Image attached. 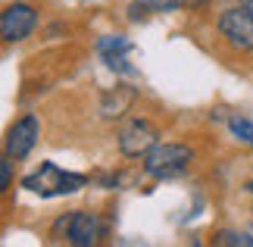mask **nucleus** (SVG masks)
<instances>
[{
    "label": "nucleus",
    "mask_w": 253,
    "mask_h": 247,
    "mask_svg": "<svg viewBox=\"0 0 253 247\" xmlns=\"http://www.w3.org/2000/svg\"><path fill=\"white\" fill-rule=\"evenodd\" d=\"M219 32L228 38L231 47L238 50H253V13L244 6H235V9H225L219 16Z\"/></svg>",
    "instance_id": "3"
},
{
    "label": "nucleus",
    "mask_w": 253,
    "mask_h": 247,
    "mask_svg": "<svg viewBox=\"0 0 253 247\" xmlns=\"http://www.w3.org/2000/svg\"><path fill=\"white\" fill-rule=\"evenodd\" d=\"M131 103H134V88H116V91H110L103 97L100 113L110 116V119H116V116H122Z\"/></svg>",
    "instance_id": "8"
},
{
    "label": "nucleus",
    "mask_w": 253,
    "mask_h": 247,
    "mask_svg": "<svg viewBox=\"0 0 253 247\" xmlns=\"http://www.w3.org/2000/svg\"><path fill=\"white\" fill-rule=\"evenodd\" d=\"M97 50L100 56H119V53H131V41L125 35H106L97 41Z\"/></svg>",
    "instance_id": "9"
},
{
    "label": "nucleus",
    "mask_w": 253,
    "mask_h": 247,
    "mask_svg": "<svg viewBox=\"0 0 253 247\" xmlns=\"http://www.w3.org/2000/svg\"><path fill=\"white\" fill-rule=\"evenodd\" d=\"M241 6H244V9H250V13H253V0H241Z\"/></svg>",
    "instance_id": "14"
},
{
    "label": "nucleus",
    "mask_w": 253,
    "mask_h": 247,
    "mask_svg": "<svg viewBox=\"0 0 253 247\" xmlns=\"http://www.w3.org/2000/svg\"><path fill=\"white\" fill-rule=\"evenodd\" d=\"M228 128H231V135H235V138L253 144V122H250V119H244V116H231V119H228Z\"/></svg>",
    "instance_id": "10"
},
{
    "label": "nucleus",
    "mask_w": 253,
    "mask_h": 247,
    "mask_svg": "<svg viewBox=\"0 0 253 247\" xmlns=\"http://www.w3.org/2000/svg\"><path fill=\"white\" fill-rule=\"evenodd\" d=\"M144 6L150 9V13H172V9H178L184 0H141Z\"/></svg>",
    "instance_id": "12"
},
{
    "label": "nucleus",
    "mask_w": 253,
    "mask_h": 247,
    "mask_svg": "<svg viewBox=\"0 0 253 247\" xmlns=\"http://www.w3.org/2000/svg\"><path fill=\"white\" fill-rule=\"evenodd\" d=\"M157 128L147 119H134L119 132V150L125 156H147L153 147H157Z\"/></svg>",
    "instance_id": "4"
},
{
    "label": "nucleus",
    "mask_w": 253,
    "mask_h": 247,
    "mask_svg": "<svg viewBox=\"0 0 253 247\" xmlns=\"http://www.w3.org/2000/svg\"><path fill=\"white\" fill-rule=\"evenodd\" d=\"M191 166V150L184 144H157L144 156V172L150 179H178Z\"/></svg>",
    "instance_id": "2"
},
{
    "label": "nucleus",
    "mask_w": 253,
    "mask_h": 247,
    "mask_svg": "<svg viewBox=\"0 0 253 247\" xmlns=\"http://www.w3.org/2000/svg\"><path fill=\"white\" fill-rule=\"evenodd\" d=\"M216 244H228V247H253V235H238V232H219Z\"/></svg>",
    "instance_id": "11"
},
{
    "label": "nucleus",
    "mask_w": 253,
    "mask_h": 247,
    "mask_svg": "<svg viewBox=\"0 0 253 247\" xmlns=\"http://www.w3.org/2000/svg\"><path fill=\"white\" fill-rule=\"evenodd\" d=\"M38 141V119L35 116H22L13 128L6 132V156L9 160H25Z\"/></svg>",
    "instance_id": "7"
},
{
    "label": "nucleus",
    "mask_w": 253,
    "mask_h": 247,
    "mask_svg": "<svg viewBox=\"0 0 253 247\" xmlns=\"http://www.w3.org/2000/svg\"><path fill=\"white\" fill-rule=\"evenodd\" d=\"M9 182H13V172H9V160L0 163V191H6Z\"/></svg>",
    "instance_id": "13"
},
{
    "label": "nucleus",
    "mask_w": 253,
    "mask_h": 247,
    "mask_svg": "<svg viewBox=\"0 0 253 247\" xmlns=\"http://www.w3.org/2000/svg\"><path fill=\"white\" fill-rule=\"evenodd\" d=\"M82 185H87L84 175L63 172L60 166H53V163H44L38 172H32V175H25V179H22V188H28V191H35V194H41V197L72 194V191H79Z\"/></svg>",
    "instance_id": "1"
},
{
    "label": "nucleus",
    "mask_w": 253,
    "mask_h": 247,
    "mask_svg": "<svg viewBox=\"0 0 253 247\" xmlns=\"http://www.w3.org/2000/svg\"><path fill=\"white\" fill-rule=\"evenodd\" d=\"M66 238L75 247H91L100 241V219L97 213H87V210H75L69 219H66Z\"/></svg>",
    "instance_id": "6"
},
{
    "label": "nucleus",
    "mask_w": 253,
    "mask_h": 247,
    "mask_svg": "<svg viewBox=\"0 0 253 247\" xmlns=\"http://www.w3.org/2000/svg\"><path fill=\"white\" fill-rule=\"evenodd\" d=\"M38 22L35 9L28 3H9L3 9V16H0V35H3V41H22V38L32 35V28Z\"/></svg>",
    "instance_id": "5"
}]
</instances>
